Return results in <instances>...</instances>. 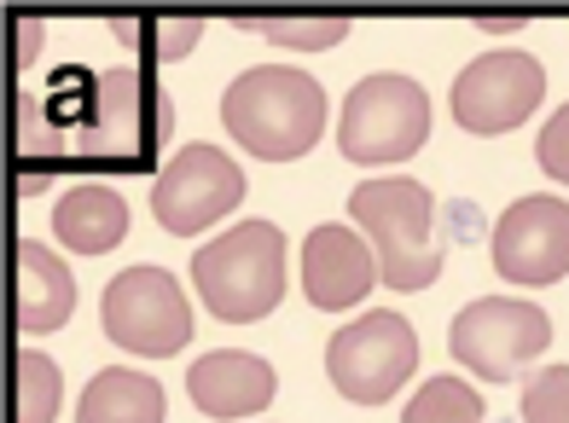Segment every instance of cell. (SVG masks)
<instances>
[{"label":"cell","instance_id":"cell-3","mask_svg":"<svg viewBox=\"0 0 569 423\" xmlns=\"http://www.w3.org/2000/svg\"><path fill=\"white\" fill-rule=\"evenodd\" d=\"M192 284L221 325H250L284 296V232L273 221H239L192 255Z\"/></svg>","mask_w":569,"mask_h":423},{"label":"cell","instance_id":"cell-17","mask_svg":"<svg viewBox=\"0 0 569 423\" xmlns=\"http://www.w3.org/2000/svg\"><path fill=\"white\" fill-rule=\"evenodd\" d=\"M12 383H18V423H53L64 401V377L41 349H18L12 354Z\"/></svg>","mask_w":569,"mask_h":423},{"label":"cell","instance_id":"cell-24","mask_svg":"<svg viewBox=\"0 0 569 423\" xmlns=\"http://www.w3.org/2000/svg\"><path fill=\"white\" fill-rule=\"evenodd\" d=\"M12 36H18V52H12V64L23 70L36 59V47H41V23L36 18H12Z\"/></svg>","mask_w":569,"mask_h":423},{"label":"cell","instance_id":"cell-1","mask_svg":"<svg viewBox=\"0 0 569 423\" xmlns=\"http://www.w3.org/2000/svg\"><path fill=\"white\" fill-rule=\"evenodd\" d=\"M221 122L250 157L291 163V157L320 145L326 128V88L291 64H250L239 82L221 93Z\"/></svg>","mask_w":569,"mask_h":423},{"label":"cell","instance_id":"cell-18","mask_svg":"<svg viewBox=\"0 0 569 423\" xmlns=\"http://www.w3.org/2000/svg\"><path fill=\"white\" fill-rule=\"evenodd\" d=\"M401 423H482V401L459 377H430L412 401L401 406Z\"/></svg>","mask_w":569,"mask_h":423},{"label":"cell","instance_id":"cell-2","mask_svg":"<svg viewBox=\"0 0 569 423\" xmlns=\"http://www.w3.org/2000/svg\"><path fill=\"white\" fill-rule=\"evenodd\" d=\"M349 221L367 232L378 255V279L390 290H425L442 273V244H436V198L419 180H360L349 192Z\"/></svg>","mask_w":569,"mask_h":423},{"label":"cell","instance_id":"cell-23","mask_svg":"<svg viewBox=\"0 0 569 423\" xmlns=\"http://www.w3.org/2000/svg\"><path fill=\"white\" fill-rule=\"evenodd\" d=\"M36 128L47 134V122H41V104H36L30 93H18V151H23V157L36 151Z\"/></svg>","mask_w":569,"mask_h":423},{"label":"cell","instance_id":"cell-7","mask_svg":"<svg viewBox=\"0 0 569 423\" xmlns=\"http://www.w3.org/2000/svg\"><path fill=\"white\" fill-rule=\"evenodd\" d=\"M547 342H552V320L517 296H477L448 325V354L482 383H506L523 360L547 354Z\"/></svg>","mask_w":569,"mask_h":423},{"label":"cell","instance_id":"cell-6","mask_svg":"<svg viewBox=\"0 0 569 423\" xmlns=\"http://www.w3.org/2000/svg\"><path fill=\"white\" fill-rule=\"evenodd\" d=\"M419 365V336L401 313H360L326 342V377L355 406H383Z\"/></svg>","mask_w":569,"mask_h":423},{"label":"cell","instance_id":"cell-9","mask_svg":"<svg viewBox=\"0 0 569 423\" xmlns=\"http://www.w3.org/2000/svg\"><path fill=\"white\" fill-rule=\"evenodd\" d=\"M239 198H244V169L210 140L180 145L158 169V180H151V215H158V226L174 232V238L203 232Z\"/></svg>","mask_w":569,"mask_h":423},{"label":"cell","instance_id":"cell-11","mask_svg":"<svg viewBox=\"0 0 569 423\" xmlns=\"http://www.w3.org/2000/svg\"><path fill=\"white\" fill-rule=\"evenodd\" d=\"M169 99L140 70H106L93 88V151L99 157H146L169 134Z\"/></svg>","mask_w":569,"mask_h":423},{"label":"cell","instance_id":"cell-15","mask_svg":"<svg viewBox=\"0 0 569 423\" xmlns=\"http://www.w3.org/2000/svg\"><path fill=\"white\" fill-rule=\"evenodd\" d=\"M53 232H59V244L76 250V255H106V250L122 244V232H128V203H122V192L82 180V187H70L53 203Z\"/></svg>","mask_w":569,"mask_h":423},{"label":"cell","instance_id":"cell-12","mask_svg":"<svg viewBox=\"0 0 569 423\" xmlns=\"http://www.w3.org/2000/svg\"><path fill=\"white\" fill-rule=\"evenodd\" d=\"M378 279V255L355 226H315L302 238V296L320 313H343L367 302Z\"/></svg>","mask_w":569,"mask_h":423},{"label":"cell","instance_id":"cell-20","mask_svg":"<svg viewBox=\"0 0 569 423\" xmlns=\"http://www.w3.org/2000/svg\"><path fill=\"white\" fill-rule=\"evenodd\" d=\"M523 423H569V365H540L523 383Z\"/></svg>","mask_w":569,"mask_h":423},{"label":"cell","instance_id":"cell-13","mask_svg":"<svg viewBox=\"0 0 569 423\" xmlns=\"http://www.w3.org/2000/svg\"><path fill=\"white\" fill-rule=\"evenodd\" d=\"M187 394H192V406L210 412V417H250V412L273 406L279 377H273L268 360H256L244 349H216V354L192 360Z\"/></svg>","mask_w":569,"mask_h":423},{"label":"cell","instance_id":"cell-5","mask_svg":"<svg viewBox=\"0 0 569 423\" xmlns=\"http://www.w3.org/2000/svg\"><path fill=\"white\" fill-rule=\"evenodd\" d=\"M99 320H106V336L122 354L140 360H169L192 342V308L180 296V279L163 268L117 273L99 296Z\"/></svg>","mask_w":569,"mask_h":423},{"label":"cell","instance_id":"cell-14","mask_svg":"<svg viewBox=\"0 0 569 423\" xmlns=\"http://www.w3.org/2000/svg\"><path fill=\"white\" fill-rule=\"evenodd\" d=\"M70 313H76L70 268L47 244H36V238H18V331L47 336V331H59Z\"/></svg>","mask_w":569,"mask_h":423},{"label":"cell","instance_id":"cell-4","mask_svg":"<svg viewBox=\"0 0 569 423\" xmlns=\"http://www.w3.org/2000/svg\"><path fill=\"white\" fill-rule=\"evenodd\" d=\"M430 140V93L412 82V75L396 70H378V75H360L343 99V117H338V151L349 163H401Z\"/></svg>","mask_w":569,"mask_h":423},{"label":"cell","instance_id":"cell-21","mask_svg":"<svg viewBox=\"0 0 569 423\" xmlns=\"http://www.w3.org/2000/svg\"><path fill=\"white\" fill-rule=\"evenodd\" d=\"M262 36L279 47L320 52V47H338L349 36V18H262Z\"/></svg>","mask_w":569,"mask_h":423},{"label":"cell","instance_id":"cell-10","mask_svg":"<svg viewBox=\"0 0 569 423\" xmlns=\"http://www.w3.org/2000/svg\"><path fill=\"white\" fill-rule=\"evenodd\" d=\"M495 273L511 284H558L569 273V203L529 192L495 221Z\"/></svg>","mask_w":569,"mask_h":423},{"label":"cell","instance_id":"cell-19","mask_svg":"<svg viewBox=\"0 0 569 423\" xmlns=\"http://www.w3.org/2000/svg\"><path fill=\"white\" fill-rule=\"evenodd\" d=\"M117 36L128 47L158 52V59H187V52L198 47V36H203V23L198 18H140V23L117 18Z\"/></svg>","mask_w":569,"mask_h":423},{"label":"cell","instance_id":"cell-22","mask_svg":"<svg viewBox=\"0 0 569 423\" xmlns=\"http://www.w3.org/2000/svg\"><path fill=\"white\" fill-rule=\"evenodd\" d=\"M535 163L547 169L552 180H563V187H569V104H558L552 122L540 128V140H535Z\"/></svg>","mask_w":569,"mask_h":423},{"label":"cell","instance_id":"cell-16","mask_svg":"<svg viewBox=\"0 0 569 423\" xmlns=\"http://www.w3.org/2000/svg\"><path fill=\"white\" fill-rule=\"evenodd\" d=\"M76 423H163V383L128 365H106L76 401Z\"/></svg>","mask_w":569,"mask_h":423},{"label":"cell","instance_id":"cell-8","mask_svg":"<svg viewBox=\"0 0 569 423\" xmlns=\"http://www.w3.org/2000/svg\"><path fill=\"white\" fill-rule=\"evenodd\" d=\"M540 93H547V70H540L535 52L495 47V52H482V59H471L459 70L448 104H453V122L465 134L488 140V134H511L517 122H529Z\"/></svg>","mask_w":569,"mask_h":423}]
</instances>
